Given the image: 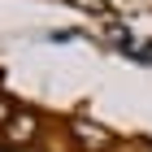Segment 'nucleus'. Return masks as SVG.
I'll return each instance as SVG.
<instances>
[{"instance_id": "nucleus-1", "label": "nucleus", "mask_w": 152, "mask_h": 152, "mask_svg": "<svg viewBox=\"0 0 152 152\" xmlns=\"http://www.w3.org/2000/svg\"><path fill=\"white\" fill-rule=\"evenodd\" d=\"M9 135L13 139H31V135H35V122H31V117H26V122H9Z\"/></svg>"}, {"instance_id": "nucleus-2", "label": "nucleus", "mask_w": 152, "mask_h": 152, "mask_svg": "<svg viewBox=\"0 0 152 152\" xmlns=\"http://www.w3.org/2000/svg\"><path fill=\"white\" fill-rule=\"evenodd\" d=\"M4 117H9V113H4V104H0V122H4Z\"/></svg>"}]
</instances>
